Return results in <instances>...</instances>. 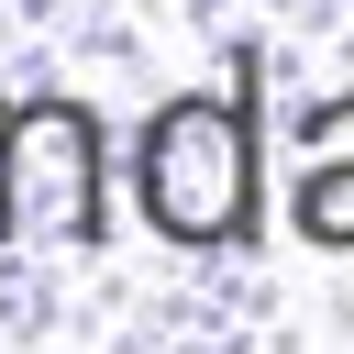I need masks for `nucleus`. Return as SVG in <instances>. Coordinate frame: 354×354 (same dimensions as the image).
Segmentation results:
<instances>
[{"mask_svg": "<svg viewBox=\"0 0 354 354\" xmlns=\"http://www.w3.org/2000/svg\"><path fill=\"white\" fill-rule=\"evenodd\" d=\"M122 188L155 243L177 254H243L266 232V66L232 55L221 88H177L133 122Z\"/></svg>", "mask_w": 354, "mask_h": 354, "instance_id": "f257e3e1", "label": "nucleus"}, {"mask_svg": "<svg viewBox=\"0 0 354 354\" xmlns=\"http://www.w3.org/2000/svg\"><path fill=\"white\" fill-rule=\"evenodd\" d=\"M288 232L310 254H354V100H310L288 122Z\"/></svg>", "mask_w": 354, "mask_h": 354, "instance_id": "7ed1b4c3", "label": "nucleus"}, {"mask_svg": "<svg viewBox=\"0 0 354 354\" xmlns=\"http://www.w3.org/2000/svg\"><path fill=\"white\" fill-rule=\"evenodd\" d=\"M111 122L77 88L0 100V254H100L111 232Z\"/></svg>", "mask_w": 354, "mask_h": 354, "instance_id": "f03ea898", "label": "nucleus"}]
</instances>
